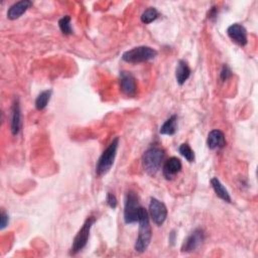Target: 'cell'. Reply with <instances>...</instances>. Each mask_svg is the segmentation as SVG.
I'll return each mask as SVG.
<instances>
[{"instance_id":"6da1fadb","label":"cell","mask_w":258,"mask_h":258,"mask_svg":"<svg viewBox=\"0 0 258 258\" xmlns=\"http://www.w3.org/2000/svg\"><path fill=\"white\" fill-rule=\"evenodd\" d=\"M138 223H139V230H138V236L134 245V249L138 253H143L148 248L150 244L151 236H152L151 226L149 223V215H148V212L143 207H140L139 209Z\"/></svg>"},{"instance_id":"7a4b0ae2","label":"cell","mask_w":258,"mask_h":258,"mask_svg":"<svg viewBox=\"0 0 258 258\" xmlns=\"http://www.w3.org/2000/svg\"><path fill=\"white\" fill-rule=\"evenodd\" d=\"M164 158V150L153 146L148 148L141 157V162L143 169L149 175V176H155L160 167L162 160Z\"/></svg>"},{"instance_id":"3957f363","label":"cell","mask_w":258,"mask_h":258,"mask_svg":"<svg viewBox=\"0 0 258 258\" xmlns=\"http://www.w3.org/2000/svg\"><path fill=\"white\" fill-rule=\"evenodd\" d=\"M118 144H119V138L115 137L99 157L96 164V174L99 177L106 175L111 169L116 157Z\"/></svg>"},{"instance_id":"277c9868","label":"cell","mask_w":258,"mask_h":258,"mask_svg":"<svg viewBox=\"0 0 258 258\" xmlns=\"http://www.w3.org/2000/svg\"><path fill=\"white\" fill-rule=\"evenodd\" d=\"M156 56L157 52L154 49L146 46H141L125 52L122 55V60L129 64H139L153 60Z\"/></svg>"},{"instance_id":"5b68a950","label":"cell","mask_w":258,"mask_h":258,"mask_svg":"<svg viewBox=\"0 0 258 258\" xmlns=\"http://www.w3.org/2000/svg\"><path fill=\"white\" fill-rule=\"evenodd\" d=\"M95 222H96V218H94L93 216H90L86 219L82 228L79 230V232L77 233V235L74 238L73 245H72V248H71V251H70V253L72 255H75V254L79 253L80 251H82L86 247V245L88 243V240H89V237H90L91 228H92V226Z\"/></svg>"},{"instance_id":"8992f818","label":"cell","mask_w":258,"mask_h":258,"mask_svg":"<svg viewBox=\"0 0 258 258\" xmlns=\"http://www.w3.org/2000/svg\"><path fill=\"white\" fill-rule=\"evenodd\" d=\"M139 199L135 192L129 191L125 197V205H124V222L126 224H133L138 222V214H139Z\"/></svg>"},{"instance_id":"52a82bcc","label":"cell","mask_w":258,"mask_h":258,"mask_svg":"<svg viewBox=\"0 0 258 258\" xmlns=\"http://www.w3.org/2000/svg\"><path fill=\"white\" fill-rule=\"evenodd\" d=\"M149 215L153 223L157 226H161L167 217L166 206L155 198H150L149 201Z\"/></svg>"},{"instance_id":"ba28073f","label":"cell","mask_w":258,"mask_h":258,"mask_svg":"<svg viewBox=\"0 0 258 258\" xmlns=\"http://www.w3.org/2000/svg\"><path fill=\"white\" fill-rule=\"evenodd\" d=\"M205 240V232L201 228H198L192 232L182 245V252L191 253L198 250Z\"/></svg>"},{"instance_id":"9c48e42d","label":"cell","mask_w":258,"mask_h":258,"mask_svg":"<svg viewBox=\"0 0 258 258\" xmlns=\"http://www.w3.org/2000/svg\"><path fill=\"white\" fill-rule=\"evenodd\" d=\"M119 85L121 92L128 96L134 97L137 93V85L134 76L130 72L122 71L119 76Z\"/></svg>"},{"instance_id":"30bf717a","label":"cell","mask_w":258,"mask_h":258,"mask_svg":"<svg viewBox=\"0 0 258 258\" xmlns=\"http://www.w3.org/2000/svg\"><path fill=\"white\" fill-rule=\"evenodd\" d=\"M227 35L234 43L241 47H245L248 43L247 31L243 26L239 24L231 25L227 30Z\"/></svg>"},{"instance_id":"8fae6325","label":"cell","mask_w":258,"mask_h":258,"mask_svg":"<svg viewBox=\"0 0 258 258\" xmlns=\"http://www.w3.org/2000/svg\"><path fill=\"white\" fill-rule=\"evenodd\" d=\"M182 167H183V164H182L181 159L176 156H173V157L168 158L162 166L163 177L167 181L174 180L176 178V176L182 170Z\"/></svg>"},{"instance_id":"7c38bea8","label":"cell","mask_w":258,"mask_h":258,"mask_svg":"<svg viewBox=\"0 0 258 258\" xmlns=\"http://www.w3.org/2000/svg\"><path fill=\"white\" fill-rule=\"evenodd\" d=\"M226 138L225 134L219 130V129H214L208 134L207 138V145L210 149L215 150V149H222L226 146Z\"/></svg>"},{"instance_id":"4fadbf2b","label":"cell","mask_w":258,"mask_h":258,"mask_svg":"<svg viewBox=\"0 0 258 258\" xmlns=\"http://www.w3.org/2000/svg\"><path fill=\"white\" fill-rule=\"evenodd\" d=\"M33 7V3L30 0H23L13 5L8 12V19L11 21H16L20 19L29 9Z\"/></svg>"},{"instance_id":"5bb4252c","label":"cell","mask_w":258,"mask_h":258,"mask_svg":"<svg viewBox=\"0 0 258 258\" xmlns=\"http://www.w3.org/2000/svg\"><path fill=\"white\" fill-rule=\"evenodd\" d=\"M22 111L19 100H16L14 102L13 108H12V116H11V128L14 135H18L22 130Z\"/></svg>"},{"instance_id":"9a60e30c","label":"cell","mask_w":258,"mask_h":258,"mask_svg":"<svg viewBox=\"0 0 258 258\" xmlns=\"http://www.w3.org/2000/svg\"><path fill=\"white\" fill-rule=\"evenodd\" d=\"M191 76V69L188 63L184 60H180L176 69V79L179 85H184Z\"/></svg>"},{"instance_id":"2e32d148","label":"cell","mask_w":258,"mask_h":258,"mask_svg":"<svg viewBox=\"0 0 258 258\" xmlns=\"http://www.w3.org/2000/svg\"><path fill=\"white\" fill-rule=\"evenodd\" d=\"M211 186L218 198L226 203H231V197L229 195V192L226 190V188L223 186L218 178H213L211 180Z\"/></svg>"},{"instance_id":"e0dca14e","label":"cell","mask_w":258,"mask_h":258,"mask_svg":"<svg viewBox=\"0 0 258 258\" xmlns=\"http://www.w3.org/2000/svg\"><path fill=\"white\" fill-rule=\"evenodd\" d=\"M178 130V116L171 115L164 121L159 129V133L162 135H174Z\"/></svg>"},{"instance_id":"ac0fdd59","label":"cell","mask_w":258,"mask_h":258,"mask_svg":"<svg viewBox=\"0 0 258 258\" xmlns=\"http://www.w3.org/2000/svg\"><path fill=\"white\" fill-rule=\"evenodd\" d=\"M52 94H53V91L52 90H46V91H43L36 99V108L41 111V110H44L50 100H51V97H52Z\"/></svg>"},{"instance_id":"d6986e66","label":"cell","mask_w":258,"mask_h":258,"mask_svg":"<svg viewBox=\"0 0 258 258\" xmlns=\"http://www.w3.org/2000/svg\"><path fill=\"white\" fill-rule=\"evenodd\" d=\"M158 16L159 14L154 8H149L142 13L140 20L144 25H149L152 22H154L158 18Z\"/></svg>"},{"instance_id":"ffe728a7","label":"cell","mask_w":258,"mask_h":258,"mask_svg":"<svg viewBox=\"0 0 258 258\" xmlns=\"http://www.w3.org/2000/svg\"><path fill=\"white\" fill-rule=\"evenodd\" d=\"M59 27L61 32L66 35V36H70L73 34V29L71 27V18L69 16H66L64 18H62L59 21Z\"/></svg>"},{"instance_id":"44dd1931","label":"cell","mask_w":258,"mask_h":258,"mask_svg":"<svg viewBox=\"0 0 258 258\" xmlns=\"http://www.w3.org/2000/svg\"><path fill=\"white\" fill-rule=\"evenodd\" d=\"M179 151L189 162L195 161V152L188 143L181 144V146L179 147Z\"/></svg>"},{"instance_id":"7402d4cb","label":"cell","mask_w":258,"mask_h":258,"mask_svg":"<svg viewBox=\"0 0 258 258\" xmlns=\"http://www.w3.org/2000/svg\"><path fill=\"white\" fill-rule=\"evenodd\" d=\"M232 71L231 69L227 66V65H224L222 70H221V73H220V78L222 80V82H225L227 80H229L231 77H232Z\"/></svg>"},{"instance_id":"603a6c76","label":"cell","mask_w":258,"mask_h":258,"mask_svg":"<svg viewBox=\"0 0 258 258\" xmlns=\"http://www.w3.org/2000/svg\"><path fill=\"white\" fill-rule=\"evenodd\" d=\"M106 203H107V205H108L111 209H113V210L117 208V199H116L115 195H113L112 193H108V194H107Z\"/></svg>"},{"instance_id":"cb8c5ba5","label":"cell","mask_w":258,"mask_h":258,"mask_svg":"<svg viewBox=\"0 0 258 258\" xmlns=\"http://www.w3.org/2000/svg\"><path fill=\"white\" fill-rule=\"evenodd\" d=\"M9 222H10V217L7 214V212L5 210H3L2 211V216H0V228L5 229L8 226Z\"/></svg>"},{"instance_id":"d4e9b609","label":"cell","mask_w":258,"mask_h":258,"mask_svg":"<svg viewBox=\"0 0 258 258\" xmlns=\"http://www.w3.org/2000/svg\"><path fill=\"white\" fill-rule=\"evenodd\" d=\"M168 241H169V243H170L171 245L175 244V242H176V232H175V231H171V232H170L169 237H168Z\"/></svg>"},{"instance_id":"484cf974","label":"cell","mask_w":258,"mask_h":258,"mask_svg":"<svg viewBox=\"0 0 258 258\" xmlns=\"http://www.w3.org/2000/svg\"><path fill=\"white\" fill-rule=\"evenodd\" d=\"M217 17V10H216V8H213L211 11H210V13H209V19L211 20V19H213V18H216Z\"/></svg>"}]
</instances>
